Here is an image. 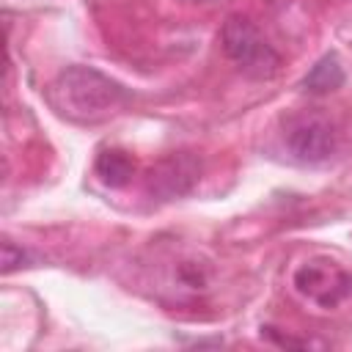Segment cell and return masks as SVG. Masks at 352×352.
Instances as JSON below:
<instances>
[{"mask_svg":"<svg viewBox=\"0 0 352 352\" xmlns=\"http://www.w3.org/2000/svg\"><path fill=\"white\" fill-rule=\"evenodd\" d=\"M52 110L77 124H96L129 102V91L94 66H66L47 88Z\"/></svg>","mask_w":352,"mask_h":352,"instance_id":"obj_1","label":"cell"},{"mask_svg":"<svg viewBox=\"0 0 352 352\" xmlns=\"http://www.w3.org/2000/svg\"><path fill=\"white\" fill-rule=\"evenodd\" d=\"M220 44L223 52L250 77H270L275 74L280 58L267 44V38L258 33V28L248 16H228L220 28Z\"/></svg>","mask_w":352,"mask_h":352,"instance_id":"obj_2","label":"cell"},{"mask_svg":"<svg viewBox=\"0 0 352 352\" xmlns=\"http://www.w3.org/2000/svg\"><path fill=\"white\" fill-rule=\"evenodd\" d=\"M297 294L319 308H336L352 294V275L333 258H308L294 270L292 278Z\"/></svg>","mask_w":352,"mask_h":352,"instance_id":"obj_3","label":"cell"},{"mask_svg":"<svg viewBox=\"0 0 352 352\" xmlns=\"http://www.w3.org/2000/svg\"><path fill=\"white\" fill-rule=\"evenodd\" d=\"M283 143L292 160L302 165H322L336 154L338 132L327 118L316 113H300V116L286 118Z\"/></svg>","mask_w":352,"mask_h":352,"instance_id":"obj_4","label":"cell"},{"mask_svg":"<svg viewBox=\"0 0 352 352\" xmlns=\"http://www.w3.org/2000/svg\"><path fill=\"white\" fill-rule=\"evenodd\" d=\"M201 179V162L192 154H168L157 165L148 168L146 192L157 201H173L187 195Z\"/></svg>","mask_w":352,"mask_h":352,"instance_id":"obj_5","label":"cell"},{"mask_svg":"<svg viewBox=\"0 0 352 352\" xmlns=\"http://www.w3.org/2000/svg\"><path fill=\"white\" fill-rule=\"evenodd\" d=\"M96 176L107 184V187H124L132 182L135 176V160L121 151V148H104L99 157H96V165H94Z\"/></svg>","mask_w":352,"mask_h":352,"instance_id":"obj_6","label":"cell"},{"mask_svg":"<svg viewBox=\"0 0 352 352\" xmlns=\"http://www.w3.org/2000/svg\"><path fill=\"white\" fill-rule=\"evenodd\" d=\"M341 85H344V69H341V63H338L336 55L319 58L311 66V72L305 74V80H302V88L308 94H314V96H324V94L341 88Z\"/></svg>","mask_w":352,"mask_h":352,"instance_id":"obj_7","label":"cell"},{"mask_svg":"<svg viewBox=\"0 0 352 352\" xmlns=\"http://www.w3.org/2000/svg\"><path fill=\"white\" fill-rule=\"evenodd\" d=\"M25 264H30V253L25 248L14 245L11 239H6L3 242V272L8 275V272H14L16 267H25Z\"/></svg>","mask_w":352,"mask_h":352,"instance_id":"obj_8","label":"cell"}]
</instances>
